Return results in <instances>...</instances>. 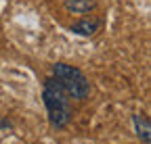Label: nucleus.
<instances>
[{
    "instance_id": "nucleus-5",
    "label": "nucleus",
    "mask_w": 151,
    "mask_h": 144,
    "mask_svg": "<svg viewBox=\"0 0 151 144\" xmlns=\"http://www.w3.org/2000/svg\"><path fill=\"white\" fill-rule=\"evenodd\" d=\"M134 125H137L139 138H141L145 144H149V140H151V134H149V132H151V128H149V117L137 113V115H134Z\"/></svg>"
},
{
    "instance_id": "nucleus-3",
    "label": "nucleus",
    "mask_w": 151,
    "mask_h": 144,
    "mask_svg": "<svg viewBox=\"0 0 151 144\" xmlns=\"http://www.w3.org/2000/svg\"><path fill=\"white\" fill-rule=\"evenodd\" d=\"M99 27H101V21L99 19H82L78 23H73L69 29L73 33H80V35H92L94 31H99Z\"/></svg>"
},
{
    "instance_id": "nucleus-1",
    "label": "nucleus",
    "mask_w": 151,
    "mask_h": 144,
    "mask_svg": "<svg viewBox=\"0 0 151 144\" xmlns=\"http://www.w3.org/2000/svg\"><path fill=\"white\" fill-rule=\"evenodd\" d=\"M44 104L48 111L50 125L57 130L65 128L71 119V109H69V98L63 86L59 84L57 77H48L44 84Z\"/></svg>"
},
{
    "instance_id": "nucleus-4",
    "label": "nucleus",
    "mask_w": 151,
    "mask_h": 144,
    "mask_svg": "<svg viewBox=\"0 0 151 144\" xmlns=\"http://www.w3.org/2000/svg\"><path fill=\"white\" fill-rule=\"evenodd\" d=\"M97 6V0H65V9L69 13H90Z\"/></svg>"
},
{
    "instance_id": "nucleus-2",
    "label": "nucleus",
    "mask_w": 151,
    "mask_h": 144,
    "mask_svg": "<svg viewBox=\"0 0 151 144\" xmlns=\"http://www.w3.org/2000/svg\"><path fill=\"white\" fill-rule=\"evenodd\" d=\"M52 77L59 79V84L63 86V90L67 92V96L71 98H86L88 92H90V84L88 79L84 77V73L76 67H69V65H63V63H57L52 67Z\"/></svg>"
}]
</instances>
